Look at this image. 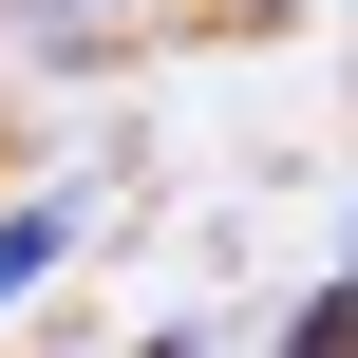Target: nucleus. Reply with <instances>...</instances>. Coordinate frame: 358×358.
<instances>
[{"label":"nucleus","mask_w":358,"mask_h":358,"mask_svg":"<svg viewBox=\"0 0 358 358\" xmlns=\"http://www.w3.org/2000/svg\"><path fill=\"white\" fill-rule=\"evenodd\" d=\"M57 245H76V208H0V302H38V283H57Z\"/></svg>","instance_id":"obj_1"},{"label":"nucleus","mask_w":358,"mask_h":358,"mask_svg":"<svg viewBox=\"0 0 358 358\" xmlns=\"http://www.w3.org/2000/svg\"><path fill=\"white\" fill-rule=\"evenodd\" d=\"M283 340H302V358H358V283H321V302H302Z\"/></svg>","instance_id":"obj_2"}]
</instances>
